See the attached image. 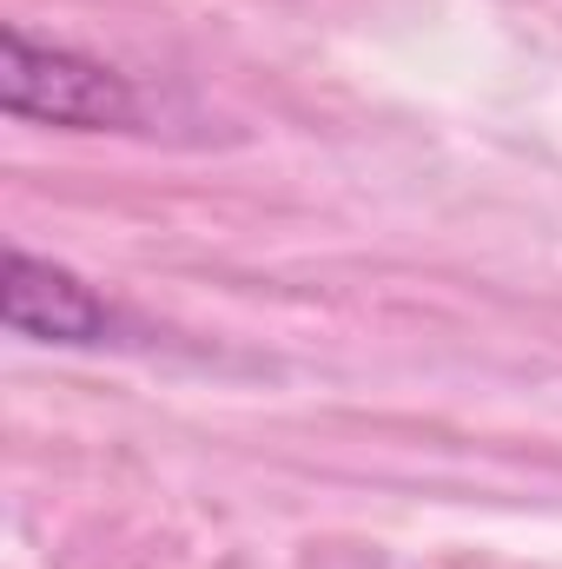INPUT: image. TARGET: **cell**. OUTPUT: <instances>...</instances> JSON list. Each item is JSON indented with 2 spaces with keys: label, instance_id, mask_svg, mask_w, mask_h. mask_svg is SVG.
Returning <instances> with one entry per match:
<instances>
[{
  "label": "cell",
  "instance_id": "1",
  "mask_svg": "<svg viewBox=\"0 0 562 569\" xmlns=\"http://www.w3.org/2000/svg\"><path fill=\"white\" fill-rule=\"evenodd\" d=\"M0 107L20 127H60V133H127L140 127V93L120 67L67 47V40H40L27 27L0 33Z\"/></svg>",
  "mask_w": 562,
  "mask_h": 569
},
{
  "label": "cell",
  "instance_id": "2",
  "mask_svg": "<svg viewBox=\"0 0 562 569\" xmlns=\"http://www.w3.org/2000/svg\"><path fill=\"white\" fill-rule=\"evenodd\" d=\"M0 318L13 338H33V345H100L113 338V305L53 259L13 246L7 252V279H0Z\"/></svg>",
  "mask_w": 562,
  "mask_h": 569
}]
</instances>
